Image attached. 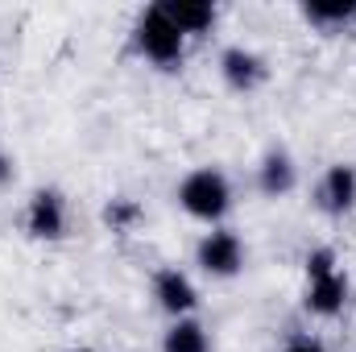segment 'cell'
<instances>
[{
	"instance_id": "6da1fadb",
	"label": "cell",
	"mask_w": 356,
	"mask_h": 352,
	"mask_svg": "<svg viewBox=\"0 0 356 352\" xmlns=\"http://www.w3.org/2000/svg\"><path fill=\"white\" fill-rule=\"evenodd\" d=\"M133 46H137V54H141V58H149L154 67L175 71L178 63H182L186 38L178 33L175 21L162 13V4H149V8L137 17V25H133Z\"/></svg>"
},
{
	"instance_id": "7a4b0ae2",
	"label": "cell",
	"mask_w": 356,
	"mask_h": 352,
	"mask_svg": "<svg viewBox=\"0 0 356 352\" xmlns=\"http://www.w3.org/2000/svg\"><path fill=\"white\" fill-rule=\"evenodd\" d=\"M178 203H182L186 216H195L203 224H216L232 207V186H228V178L220 175V170L203 166V170H191L178 182Z\"/></svg>"
},
{
	"instance_id": "3957f363",
	"label": "cell",
	"mask_w": 356,
	"mask_h": 352,
	"mask_svg": "<svg viewBox=\"0 0 356 352\" xmlns=\"http://www.w3.org/2000/svg\"><path fill=\"white\" fill-rule=\"evenodd\" d=\"M348 298V278L336 269L332 249H315L307 257V307L315 315H336Z\"/></svg>"
},
{
	"instance_id": "277c9868",
	"label": "cell",
	"mask_w": 356,
	"mask_h": 352,
	"mask_svg": "<svg viewBox=\"0 0 356 352\" xmlns=\"http://www.w3.org/2000/svg\"><path fill=\"white\" fill-rule=\"evenodd\" d=\"M195 262H199L203 273H211V278H232V273H241V265H245V245H241L236 232L216 228V232H207V237L199 241Z\"/></svg>"
},
{
	"instance_id": "5b68a950",
	"label": "cell",
	"mask_w": 356,
	"mask_h": 352,
	"mask_svg": "<svg viewBox=\"0 0 356 352\" xmlns=\"http://www.w3.org/2000/svg\"><path fill=\"white\" fill-rule=\"evenodd\" d=\"M25 228L29 237L38 241H58L67 232V203L54 186H42L33 199H29V211H25Z\"/></svg>"
},
{
	"instance_id": "8992f818",
	"label": "cell",
	"mask_w": 356,
	"mask_h": 352,
	"mask_svg": "<svg viewBox=\"0 0 356 352\" xmlns=\"http://www.w3.org/2000/svg\"><path fill=\"white\" fill-rule=\"evenodd\" d=\"M154 298L175 319H186L195 311V303H199V294H195V286H191V278L182 269H158L154 273Z\"/></svg>"
},
{
	"instance_id": "52a82bcc",
	"label": "cell",
	"mask_w": 356,
	"mask_h": 352,
	"mask_svg": "<svg viewBox=\"0 0 356 352\" xmlns=\"http://www.w3.org/2000/svg\"><path fill=\"white\" fill-rule=\"evenodd\" d=\"M220 75H224V83L232 91H253L266 79V63L253 50H245V46H228L220 54Z\"/></svg>"
},
{
	"instance_id": "ba28073f",
	"label": "cell",
	"mask_w": 356,
	"mask_h": 352,
	"mask_svg": "<svg viewBox=\"0 0 356 352\" xmlns=\"http://www.w3.org/2000/svg\"><path fill=\"white\" fill-rule=\"evenodd\" d=\"M319 203L332 211V216H344L348 207L356 203V170L353 166H332L327 175H323V182H319Z\"/></svg>"
},
{
	"instance_id": "9c48e42d",
	"label": "cell",
	"mask_w": 356,
	"mask_h": 352,
	"mask_svg": "<svg viewBox=\"0 0 356 352\" xmlns=\"http://www.w3.org/2000/svg\"><path fill=\"white\" fill-rule=\"evenodd\" d=\"M162 13L178 25L182 38H191V33H207V29L216 25V8L203 4V0H162Z\"/></svg>"
},
{
	"instance_id": "30bf717a",
	"label": "cell",
	"mask_w": 356,
	"mask_h": 352,
	"mask_svg": "<svg viewBox=\"0 0 356 352\" xmlns=\"http://www.w3.org/2000/svg\"><path fill=\"white\" fill-rule=\"evenodd\" d=\"M257 186H261V195H269V199L286 195L294 186V162H290V154L269 150L266 158H261V166H257Z\"/></svg>"
},
{
	"instance_id": "8fae6325",
	"label": "cell",
	"mask_w": 356,
	"mask_h": 352,
	"mask_svg": "<svg viewBox=\"0 0 356 352\" xmlns=\"http://www.w3.org/2000/svg\"><path fill=\"white\" fill-rule=\"evenodd\" d=\"M162 352H211V340H207L203 323H195V319H175V328H170L166 340H162Z\"/></svg>"
},
{
	"instance_id": "7c38bea8",
	"label": "cell",
	"mask_w": 356,
	"mask_h": 352,
	"mask_svg": "<svg viewBox=\"0 0 356 352\" xmlns=\"http://www.w3.org/2000/svg\"><path fill=\"white\" fill-rule=\"evenodd\" d=\"M302 17L336 29V25H348L356 17V0H311V4H302Z\"/></svg>"
},
{
	"instance_id": "4fadbf2b",
	"label": "cell",
	"mask_w": 356,
	"mask_h": 352,
	"mask_svg": "<svg viewBox=\"0 0 356 352\" xmlns=\"http://www.w3.org/2000/svg\"><path fill=\"white\" fill-rule=\"evenodd\" d=\"M133 216H137L133 203H112V207H108V224H124V220H133Z\"/></svg>"
},
{
	"instance_id": "5bb4252c",
	"label": "cell",
	"mask_w": 356,
	"mask_h": 352,
	"mask_svg": "<svg viewBox=\"0 0 356 352\" xmlns=\"http://www.w3.org/2000/svg\"><path fill=\"white\" fill-rule=\"evenodd\" d=\"M282 352H323V344H315V340H298V344H286Z\"/></svg>"
},
{
	"instance_id": "9a60e30c",
	"label": "cell",
	"mask_w": 356,
	"mask_h": 352,
	"mask_svg": "<svg viewBox=\"0 0 356 352\" xmlns=\"http://www.w3.org/2000/svg\"><path fill=\"white\" fill-rule=\"evenodd\" d=\"M8 175V166H4V154H0V178Z\"/></svg>"
},
{
	"instance_id": "2e32d148",
	"label": "cell",
	"mask_w": 356,
	"mask_h": 352,
	"mask_svg": "<svg viewBox=\"0 0 356 352\" xmlns=\"http://www.w3.org/2000/svg\"><path fill=\"white\" fill-rule=\"evenodd\" d=\"M71 352H95V349H71Z\"/></svg>"
}]
</instances>
